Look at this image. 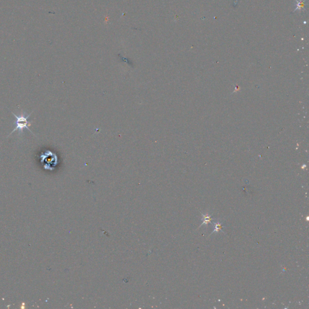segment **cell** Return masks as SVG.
Instances as JSON below:
<instances>
[{"label": "cell", "instance_id": "1", "mask_svg": "<svg viewBox=\"0 0 309 309\" xmlns=\"http://www.w3.org/2000/svg\"><path fill=\"white\" fill-rule=\"evenodd\" d=\"M31 113L27 115V117H25V113H24V115L22 114V115H21L19 116H17L16 115H15L14 113L12 112V114L15 116V118H16V121H15L16 127H15V128L12 131V132H11V133L9 134V135L12 134V133H13V132L15 131H16V130H18L19 131V133L22 134L23 132V130L24 129H27V130H29L31 132V133H32L31 130L30 129V128L28 127V124L31 123V122H30V121H28V118H29V117L31 115ZM32 134H34L33 133H32Z\"/></svg>", "mask_w": 309, "mask_h": 309}, {"label": "cell", "instance_id": "2", "mask_svg": "<svg viewBox=\"0 0 309 309\" xmlns=\"http://www.w3.org/2000/svg\"><path fill=\"white\" fill-rule=\"evenodd\" d=\"M201 214H202V223L201 224V226H202L203 225H206V224H208L209 223H212L211 222L214 219L211 217V215H209L208 214H204L202 213H201Z\"/></svg>", "mask_w": 309, "mask_h": 309}, {"label": "cell", "instance_id": "3", "mask_svg": "<svg viewBox=\"0 0 309 309\" xmlns=\"http://www.w3.org/2000/svg\"><path fill=\"white\" fill-rule=\"evenodd\" d=\"M295 1L296 2V7L294 10V12H295V11L297 10H304L305 9V6L306 5V4H305L306 0H300V1H298V0H295Z\"/></svg>", "mask_w": 309, "mask_h": 309}, {"label": "cell", "instance_id": "4", "mask_svg": "<svg viewBox=\"0 0 309 309\" xmlns=\"http://www.w3.org/2000/svg\"><path fill=\"white\" fill-rule=\"evenodd\" d=\"M213 225L214 227V229L212 232L211 234H214V233H217L220 231L223 232V229L225 228V227H224V226H223V225L221 223H220V222L217 221V222H213Z\"/></svg>", "mask_w": 309, "mask_h": 309}]
</instances>
